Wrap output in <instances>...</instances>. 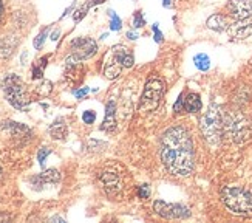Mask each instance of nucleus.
<instances>
[{
  "label": "nucleus",
  "mask_w": 252,
  "mask_h": 223,
  "mask_svg": "<svg viewBox=\"0 0 252 223\" xmlns=\"http://www.w3.org/2000/svg\"><path fill=\"white\" fill-rule=\"evenodd\" d=\"M162 5H164V8H169L172 5V0H162Z\"/></svg>",
  "instance_id": "37"
},
{
  "label": "nucleus",
  "mask_w": 252,
  "mask_h": 223,
  "mask_svg": "<svg viewBox=\"0 0 252 223\" xmlns=\"http://www.w3.org/2000/svg\"><path fill=\"white\" fill-rule=\"evenodd\" d=\"M116 126H118V122H116V103L112 99V101H108V104L105 106V116H104L101 129L104 132H115Z\"/></svg>",
  "instance_id": "12"
},
{
  "label": "nucleus",
  "mask_w": 252,
  "mask_h": 223,
  "mask_svg": "<svg viewBox=\"0 0 252 223\" xmlns=\"http://www.w3.org/2000/svg\"><path fill=\"white\" fill-rule=\"evenodd\" d=\"M246 20H237L234 24H229L226 30L229 33V36L234 39H246L252 36V22H246Z\"/></svg>",
  "instance_id": "11"
},
{
  "label": "nucleus",
  "mask_w": 252,
  "mask_h": 223,
  "mask_svg": "<svg viewBox=\"0 0 252 223\" xmlns=\"http://www.w3.org/2000/svg\"><path fill=\"white\" fill-rule=\"evenodd\" d=\"M138 197L142 198V200H147L150 197V189L147 185H141L139 189H138Z\"/></svg>",
  "instance_id": "28"
},
{
  "label": "nucleus",
  "mask_w": 252,
  "mask_h": 223,
  "mask_svg": "<svg viewBox=\"0 0 252 223\" xmlns=\"http://www.w3.org/2000/svg\"><path fill=\"white\" fill-rule=\"evenodd\" d=\"M3 11H5V8H3V2L0 0V22H2V19H3Z\"/></svg>",
  "instance_id": "35"
},
{
  "label": "nucleus",
  "mask_w": 252,
  "mask_h": 223,
  "mask_svg": "<svg viewBox=\"0 0 252 223\" xmlns=\"http://www.w3.org/2000/svg\"><path fill=\"white\" fill-rule=\"evenodd\" d=\"M127 37H128L130 40H136V39H138V33H135V31H128V33H127Z\"/></svg>",
  "instance_id": "33"
},
{
  "label": "nucleus",
  "mask_w": 252,
  "mask_h": 223,
  "mask_svg": "<svg viewBox=\"0 0 252 223\" xmlns=\"http://www.w3.org/2000/svg\"><path fill=\"white\" fill-rule=\"evenodd\" d=\"M144 25H146V20H144V17H142L141 11H136L135 17H133V27L135 28H141V27H144Z\"/></svg>",
  "instance_id": "27"
},
{
  "label": "nucleus",
  "mask_w": 252,
  "mask_h": 223,
  "mask_svg": "<svg viewBox=\"0 0 252 223\" xmlns=\"http://www.w3.org/2000/svg\"><path fill=\"white\" fill-rule=\"evenodd\" d=\"M90 6H92L90 3H87V5H84L82 8H79L78 11H76L74 16H73L74 22H79L81 19H84V17H85V14H87V11H89V8H90Z\"/></svg>",
  "instance_id": "24"
},
{
  "label": "nucleus",
  "mask_w": 252,
  "mask_h": 223,
  "mask_svg": "<svg viewBox=\"0 0 252 223\" xmlns=\"http://www.w3.org/2000/svg\"><path fill=\"white\" fill-rule=\"evenodd\" d=\"M112 58H113V61L105 62V69H104V76L107 79H116V77L121 74V69H123L121 62H119L113 54H112Z\"/></svg>",
  "instance_id": "17"
},
{
  "label": "nucleus",
  "mask_w": 252,
  "mask_h": 223,
  "mask_svg": "<svg viewBox=\"0 0 252 223\" xmlns=\"http://www.w3.org/2000/svg\"><path fill=\"white\" fill-rule=\"evenodd\" d=\"M82 119H84L85 124H93L94 119H96V113H94L93 110H87V112H84Z\"/></svg>",
  "instance_id": "26"
},
{
  "label": "nucleus",
  "mask_w": 252,
  "mask_h": 223,
  "mask_svg": "<svg viewBox=\"0 0 252 223\" xmlns=\"http://www.w3.org/2000/svg\"><path fill=\"white\" fill-rule=\"evenodd\" d=\"M2 87H3V92H5L8 103L11 106L17 110H22V112L28 110V107L31 106V99L28 96L25 82L22 81L19 76L8 74L2 82Z\"/></svg>",
  "instance_id": "5"
},
{
  "label": "nucleus",
  "mask_w": 252,
  "mask_h": 223,
  "mask_svg": "<svg viewBox=\"0 0 252 223\" xmlns=\"http://www.w3.org/2000/svg\"><path fill=\"white\" fill-rule=\"evenodd\" d=\"M50 153H51V150H50L48 148H42V149L39 150V153H37V160H39L40 166L45 164V161H47V158H48V155H50Z\"/></svg>",
  "instance_id": "25"
},
{
  "label": "nucleus",
  "mask_w": 252,
  "mask_h": 223,
  "mask_svg": "<svg viewBox=\"0 0 252 223\" xmlns=\"http://www.w3.org/2000/svg\"><path fill=\"white\" fill-rule=\"evenodd\" d=\"M162 95H164V81L159 79V77L149 79L144 87V92L141 95V103H139L141 113H150V112L158 109Z\"/></svg>",
  "instance_id": "6"
},
{
  "label": "nucleus",
  "mask_w": 252,
  "mask_h": 223,
  "mask_svg": "<svg viewBox=\"0 0 252 223\" xmlns=\"http://www.w3.org/2000/svg\"><path fill=\"white\" fill-rule=\"evenodd\" d=\"M152 31H153V39H155V42L161 43V42H162V33L159 31L158 24H155V25L152 27Z\"/></svg>",
  "instance_id": "31"
},
{
  "label": "nucleus",
  "mask_w": 252,
  "mask_h": 223,
  "mask_svg": "<svg viewBox=\"0 0 252 223\" xmlns=\"http://www.w3.org/2000/svg\"><path fill=\"white\" fill-rule=\"evenodd\" d=\"M71 50H73V56L76 59L85 61V59H90L92 56L96 54L97 45H96V42L90 37H78L71 42Z\"/></svg>",
  "instance_id": "8"
},
{
  "label": "nucleus",
  "mask_w": 252,
  "mask_h": 223,
  "mask_svg": "<svg viewBox=\"0 0 252 223\" xmlns=\"http://www.w3.org/2000/svg\"><path fill=\"white\" fill-rule=\"evenodd\" d=\"M16 39L13 36H2L0 37V59H6L14 51Z\"/></svg>",
  "instance_id": "16"
},
{
  "label": "nucleus",
  "mask_w": 252,
  "mask_h": 223,
  "mask_svg": "<svg viewBox=\"0 0 252 223\" xmlns=\"http://www.w3.org/2000/svg\"><path fill=\"white\" fill-rule=\"evenodd\" d=\"M183 110H184V95H180L177 103H175V106H173V112L175 113H180V112H183Z\"/></svg>",
  "instance_id": "29"
},
{
  "label": "nucleus",
  "mask_w": 252,
  "mask_h": 223,
  "mask_svg": "<svg viewBox=\"0 0 252 223\" xmlns=\"http://www.w3.org/2000/svg\"><path fill=\"white\" fill-rule=\"evenodd\" d=\"M48 36V30H43L42 33H39V36L34 39V48L36 50H40L43 47V43H45V39Z\"/></svg>",
  "instance_id": "23"
},
{
  "label": "nucleus",
  "mask_w": 252,
  "mask_h": 223,
  "mask_svg": "<svg viewBox=\"0 0 252 223\" xmlns=\"http://www.w3.org/2000/svg\"><path fill=\"white\" fill-rule=\"evenodd\" d=\"M104 2H105V0H90V5H101Z\"/></svg>",
  "instance_id": "36"
},
{
  "label": "nucleus",
  "mask_w": 252,
  "mask_h": 223,
  "mask_svg": "<svg viewBox=\"0 0 252 223\" xmlns=\"http://www.w3.org/2000/svg\"><path fill=\"white\" fill-rule=\"evenodd\" d=\"M31 185L34 189H42L45 185H58L61 182V174L56 169H47L34 177H31Z\"/></svg>",
  "instance_id": "10"
},
{
  "label": "nucleus",
  "mask_w": 252,
  "mask_h": 223,
  "mask_svg": "<svg viewBox=\"0 0 252 223\" xmlns=\"http://www.w3.org/2000/svg\"><path fill=\"white\" fill-rule=\"evenodd\" d=\"M227 13L235 20H246L252 16V0H229Z\"/></svg>",
  "instance_id": "9"
},
{
  "label": "nucleus",
  "mask_w": 252,
  "mask_h": 223,
  "mask_svg": "<svg viewBox=\"0 0 252 223\" xmlns=\"http://www.w3.org/2000/svg\"><path fill=\"white\" fill-rule=\"evenodd\" d=\"M89 92H90L89 88L84 87V88H79V90H74V92H73V95H74L76 98H78V99H82L84 96H87V93H89Z\"/></svg>",
  "instance_id": "32"
},
{
  "label": "nucleus",
  "mask_w": 252,
  "mask_h": 223,
  "mask_svg": "<svg viewBox=\"0 0 252 223\" xmlns=\"http://www.w3.org/2000/svg\"><path fill=\"white\" fill-rule=\"evenodd\" d=\"M153 211L162 219H169V220L190 217V209L188 206L180 205V203H166V202H162V200H157V202L153 203Z\"/></svg>",
  "instance_id": "7"
},
{
  "label": "nucleus",
  "mask_w": 252,
  "mask_h": 223,
  "mask_svg": "<svg viewBox=\"0 0 252 223\" xmlns=\"http://www.w3.org/2000/svg\"><path fill=\"white\" fill-rule=\"evenodd\" d=\"M223 203L235 214L252 213V191L242 186H226L221 191Z\"/></svg>",
  "instance_id": "4"
},
{
  "label": "nucleus",
  "mask_w": 252,
  "mask_h": 223,
  "mask_svg": "<svg viewBox=\"0 0 252 223\" xmlns=\"http://www.w3.org/2000/svg\"><path fill=\"white\" fill-rule=\"evenodd\" d=\"M50 135L54 138V140H65L68 135V127L65 124V121L62 118L56 119L50 126Z\"/></svg>",
  "instance_id": "14"
},
{
  "label": "nucleus",
  "mask_w": 252,
  "mask_h": 223,
  "mask_svg": "<svg viewBox=\"0 0 252 223\" xmlns=\"http://www.w3.org/2000/svg\"><path fill=\"white\" fill-rule=\"evenodd\" d=\"M200 127H201L204 140L209 144H212V146H217V144L221 141L223 115H221L220 107H218L217 104H211L204 113L201 115Z\"/></svg>",
  "instance_id": "3"
},
{
  "label": "nucleus",
  "mask_w": 252,
  "mask_h": 223,
  "mask_svg": "<svg viewBox=\"0 0 252 223\" xmlns=\"http://www.w3.org/2000/svg\"><path fill=\"white\" fill-rule=\"evenodd\" d=\"M50 59V56H45V58L39 59L34 67H32V79H40L43 76V69L47 67V61Z\"/></svg>",
  "instance_id": "20"
},
{
  "label": "nucleus",
  "mask_w": 252,
  "mask_h": 223,
  "mask_svg": "<svg viewBox=\"0 0 252 223\" xmlns=\"http://www.w3.org/2000/svg\"><path fill=\"white\" fill-rule=\"evenodd\" d=\"M53 90L51 87V82L50 81H42L37 87H36V92L40 95V96H48Z\"/></svg>",
  "instance_id": "22"
},
{
  "label": "nucleus",
  "mask_w": 252,
  "mask_h": 223,
  "mask_svg": "<svg viewBox=\"0 0 252 223\" xmlns=\"http://www.w3.org/2000/svg\"><path fill=\"white\" fill-rule=\"evenodd\" d=\"M50 220H51V222H65V220H63V219H61V217H51Z\"/></svg>",
  "instance_id": "38"
},
{
  "label": "nucleus",
  "mask_w": 252,
  "mask_h": 223,
  "mask_svg": "<svg viewBox=\"0 0 252 223\" xmlns=\"http://www.w3.org/2000/svg\"><path fill=\"white\" fill-rule=\"evenodd\" d=\"M101 182L107 189V192H116L121 189V180L115 172H104L101 175Z\"/></svg>",
  "instance_id": "13"
},
{
  "label": "nucleus",
  "mask_w": 252,
  "mask_h": 223,
  "mask_svg": "<svg viewBox=\"0 0 252 223\" xmlns=\"http://www.w3.org/2000/svg\"><path fill=\"white\" fill-rule=\"evenodd\" d=\"M206 25H207V28L221 33V31H226L227 30L229 22H227V19L223 14H212L209 19H207Z\"/></svg>",
  "instance_id": "15"
},
{
  "label": "nucleus",
  "mask_w": 252,
  "mask_h": 223,
  "mask_svg": "<svg viewBox=\"0 0 252 223\" xmlns=\"http://www.w3.org/2000/svg\"><path fill=\"white\" fill-rule=\"evenodd\" d=\"M223 135L235 144H245L252 138V119L240 110L227 112L223 116Z\"/></svg>",
  "instance_id": "2"
},
{
  "label": "nucleus",
  "mask_w": 252,
  "mask_h": 223,
  "mask_svg": "<svg viewBox=\"0 0 252 223\" xmlns=\"http://www.w3.org/2000/svg\"><path fill=\"white\" fill-rule=\"evenodd\" d=\"M135 64V58H133V54L131 53H127L124 56V59H123V67H126V69H130L131 65Z\"/></svg>",
  "instance_id": "30"
},
{
  "label": "nucleus",
  "mask_w": 252,
  "mask_h": 223,
  "mask_svg": "<svg viewBox=\"0 0 252 223\" xmlns=\"http://www.w3.org/2000/svg\"><path fill=\"white\" fill-rule=\"evenodd\" d=\"M0 180H2V167H0Z\"/></svg>",
  "instance_id": "39"
},
{
  "label": "nucleus",
  "mask_w": 252,
  "mask_h": 223,
  "mask_svg": "<svg viewBox=\"0 0 252 223\" xmlns=\"http://www.w3.org/2000/svg\"><path fill=\"white\" fill-rule=\"evenodd\" d=\"M184 110L189 112V113H196V112L201 110V99L200 95L196 93H189L184 99Z\"/></svg>",
  "instance_id": "18"
},
{
  "label": "nucleus",
  "mask_w": 252,
  "mask_h": 223,
  "mask_svg": "<svg viewBox=\"0 0 252 223\" xmlns=\"http://www.w3.org/2000/svg\"><path fill=\"white\" fill-rule=\"evenodd\" d=\"M193 62H195V67H196V69L201 70V72L209 70V67H211V59H209V56H206V54H203V53L196 54L195 58H193Z\"/></svg>",
  "instance_id": "19"
},
{
  "label": "nucleus",
  "mask_w": 252,
  "mask_h": 223,
  "mask_svg": "<svg viewBox=\"0 0 252 223\" xmlns=\"http://www.w3.org/2000/svg\"><path fill=\"white\" fill-rule=\"evenodd\" d=\"M59 35H61V31L56 30V31H54L53 35H51V40H58V39H59Z\"/></svg>",
  "instance_id": "34"
},
{
  "label": "nucleus",
  "mask_w": 252,
  "mask_h": 223,
  "mask_svg": "<svg viewBox=\"0 0 252 223\" xmlns=\"http://www.w3.org/2000/svg\"><path fill=\"white\" fill-rule=\"evenodd\" d=\"M161 160L175 177H188L193 171L195 152L192 138L184 127H170L161 141Z\"/></svg>",
  "instance_id": "1"
},
{
  "label": "nucleus",
  "mask_w": 252,
  "mask_h": 223,
  "mask_svg": "<svg viewBox=\"0 0 252 223\" xmlns=\"http://www.w3.org/2000/svg\"><path fill=\"white\" fill-rule=\"evenodd\" d=\"M108 16H110V30L113 31H119L123 28V20L119 19V16H116L115 11H108Z\"/></svg>",
  "instance_id": "21"
}]
</instances>
